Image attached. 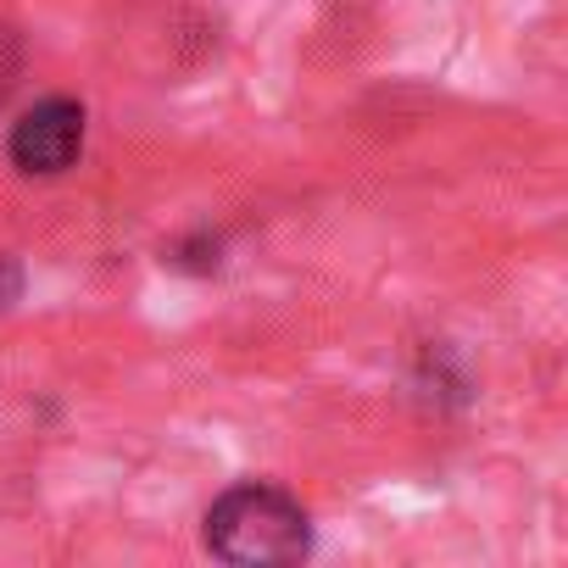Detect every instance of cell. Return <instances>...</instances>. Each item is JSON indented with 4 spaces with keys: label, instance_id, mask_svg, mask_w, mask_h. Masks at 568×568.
<instances>
[{
    "label": "cell",
    "instance_id": "1",
    "mask_svg": "<svg viewBox=\"0 0 568 568\" xmlns=\"http://www.w3.org/2000/svg\"><path fill=\"white\" fill-rule=\"evenodd\" d=\"M201 540L217 562L278 568V562H302L313 551V518L278 485H234L206 507Z\"/></svg>",
    "mask_w": 568,
    "mask_h": 568
},
{
    "label": "cell",
    "instance_id": "2",
    "mask_svg": "<svg viewBox=\"0 0 568 568\" xmlns=\"http://www.w3.org/2000/svg\"><path fill=\"white\" fill-rule=\"evenodd\" d=\"M84 151V106L73 95H51V101H34L18 123H12V140H7V156L18 173L29 179H57L79 162Z\"/></svg>",
    "mask_w": 568,
    "mask_h": 568
}]
</instances>
